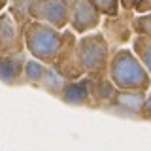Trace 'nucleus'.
Segmentation results:
<instances>
[{
    "label": "nucleus",
    "instance_id": "nucleus-1",
    "mask_svg": "<svg viewBox=\"0 0 151 151\" xmlns=\"http://www.w3.org/2000/svg\"><path fill=\"white\" fill-rule=\"evenodd\" d=\"M23 40H25L27 49L32 53L36 60L53 63L60 51L64 36L59 32V28L32 19L23 28Z\"/></svg>",
    "mask_w": 151,
    "mask_h": 151
},
{
    "label": "nucleus",
    "instance_id": "nucleus-2",
    "mask_svg": "<svg viewBox=\"0 0 151 151\" xmlns=\"http://www.w3.org/2000/svg\"><path fill=\"white\" fill-rule=\"evenodd\" d=\"M110 76L111 81L121 89H140L142 91L149 85L147 72L130 51H119L113 57Z\"/></svg>",
    "mask_w": 151,
    "mask_h": 151
},
{
    "label": "nucleus",
    "instance_id": "nucleus-3",
    "mask_svg": "<svg viewBox=\"0 0 151 151\" xmlns=\"http://www.w3.org/2000/svg\"><path fill=\"white\" fill-rule=\"evenodd\" d=\"M74 0H30L28 17L47 23L55 28H63L70 21V9Z\"/></svg>",
    "mask_w": 151,
    "mask_h": 151
},
{
    "label": "nucleus",
    "instance_id": "nucleus-4",
    "mask_svg": "<svg viewBox=\"0 0 151 151\" xmlns=\"http://www.w3.org/2000/svg\"><path fill=\"white\" fill-rule=\"evenodd\" d=\"M78 59L85 72H100L108 64V44L102 34H91L79 40Z\"/></svg>",
    "mask_w": 151,
    "mask_h": 151
},
{
    "label": "nucleus",
    "instance_id": "nucleus-5",
    "mask_svg": "<svg viewBox=\"0 0 151 151\" xmlns=\"http://www.w3.org/2000/svg\"><path fill=\"white\" fill-rule=\"evenodd\" d=\"M68 23L76 32H87L100 23V13L89 0H74Z\"/></svg>",
    "mask_w": 151,
    "mask_h": 151
},
{
    "label": "nucleus",
    "instance_id": "nucleus-6",
    "mask_svg": "<svg viewBox=\"0 0 151 151\" xmlns=\"http://www.w3.org/2000/svg\"><path fill=\"white\" fill-rule=\"evenodd\" d=\"M21 30L9 13H0V53H13L21 47Z\"/></svg>",
    "mask_w": 151,
    "mask_h": 151
},
{
    "label": "nucleus",
    "instance_id": "nucleus-7",
    "mask_svg": "<svg viewBox=\"0 0 151 151\" xmlns=\"http://www.w3.org/2000/svg\"><path fill=\"white\" fill-rule=\"evenodd\" d=\"M23 68H25V59L19 51L0 55V81L13 85L23 74Z\"/></svg>",
    "mask_w": 151,
    "mask_h": 151
},
{
    "label": "nucleus",
    "instance_id": "nucleus-8",
    "mask_svg": "<svg viewBox=\"0 0 151 151\" xmlns=\"http://www.w3.org/2000/svg\"><path fill=\"white\" fill-rule=\"evenodd\" d=\"M63 98L68 104H85L89 100V91L85 83H70L63 89Z\"/></svg>",
    "mask_w": 151,
    "mask_h": 151
},
{
    "label": "nucleus",
    "instance_id": "nucleus-9",
    "mask_svg": "<svg viewBox=\"0 0 151 151\" xmlns=\"http://www.w3.org/2000/svg\"><path fill=\"white\" fill-rule=\"evenodd\" d=\"M117 102L129 110H140L142 102H144V93L140 89H127L125 93L117 94Z\"/></svg>",
    "mask_w": 151,
    "mask_h": 151
},
{
    "label": "nucleus",
    "instance_id": "nucleus-10",
    "mask_svg": "<svg viewBox=\"0 0 151 151\" xmlns=\"http://www.w3.org/2000/svg\"><path fill=\"white\" fill-rule=\"evenodd\" d=\"M23 72H25V76L28 78V81H42V79L45 78L47 68L42 63H38V60H28V63H25Z\"/></svg>",
    "mask_w": 151,
    "mask_h": 151
},
{
    "label": "nucleus",
    "instance_id": "nucleus-11",
    "mask_svg": "<svg viewBox=\"0 0 151 151\" xmlns=\"http://www.w3.org/2000/svg\"><path fill=\"white\" fill-rule=\"evenodd\" d=\"M89 2L98 9L100 15L113 17V15H117V12H119V0H89Z\"/></svg>",
    "mask_w": 151,
    "mask_h": 151
},
{
    "label": "nucleus",
    "instance_id": "nucleus-12",
    "mask_svg": "<svg viewBox=\"0 0 151 151\" xmlns=\"http://www.w3.org/2000/svg\"><path fill=\"white\" fill-rule=\"evenodd\" d=\"M136 49H138L145 66L151 70V40H136Z\"/></svg>",
    "mask_w": 151,
    "mask_h": 151
},
{
    "label": "nucleus",
    "instance_id": "nucleus-13",
    "mask_svg": "<svg viewBox=\"0 0 151 151\" xmlns=\"http://www.w3.org/2000/svg\"><path fill=\"white\" fill-rule=\"evenodd\" d=\"M134 28L140 32V34L151 36V13L149 15H142L134 19Z\"/></svg>",
    "mask_w": 151,
    "mask_h": 151
},
{
    "label": "nucleus",
    "instance_id": "nucleus-14",
    "mask_svg": "<svg viewBox=\"0 0 151 151\" xmlns=\"http://www.w3.org/2000/svg\"><path fill=\"white\" fill-rule=\"evenodd\" d=\"M136 2H138V0H119V6H123L125 9H132Z\"/></svg>",
    "mask_w": 151,
    "mask_h": 151
},
{
    "label": "nucleus",
    "instance_id": "nucleus-15",
    "mask_svg": "<svg viewBox=\"0 0 151 151\" xmlns=\"http://www.w3.org/2000/svg\"><path fill=\"white\" fill-rule=\"evenodd\" d=\"M8 2H9V0H0V13L4 12V8L8 6Z\"/></svg>",
    "mask_w": 151,
    "mask_h": 151
},
{
    "label": "nucleus",
    "instance_id": "nucleus-16",
    "mask_svg": "<svg viewBox=\"0 0 151 151\" xmlns=\"http://www.w3.org/2000/svg\"><path fill=\"white\" fill-rule=\"evenodd\" d=\"M145 115H149V117H151V98H149L147 106H145Z\"/></svg>",
    "mask_w": 151,
    "mask_h": 151
}]
</instances>
